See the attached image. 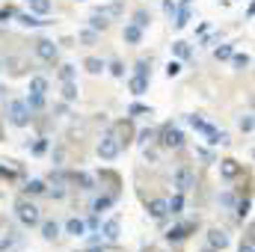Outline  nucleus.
I'll list each match as a JSON object with an SVG mask.
<instances>
[{"mask_svg": "<svg viewBox=\"0 0 255 252\" xmlns=\"http://www.w3.org/2000/svg\"><path fill=\"white\" fill-rule=\"evenodd\" d=\"M217 42H220V36H217V33H214V36H205V39H202V48H214Z\"/></svg>", "mask_w": 255, "mask_h": 252, "instance_id": "obj_53", "label": "nucleus"}, {"mask_svg": "<svg viewBox=\"0 0 255 252\" xmlns=\"http://www.w3.org/2000/svg\"><path fill=\"white\" fill-rule=\"evenodd\" d=\"M166 211H169V217H181L184 214V193H175L172 199H166Z\"/></svg>", "mask_w": 255, "mask_h": 252, "instance_id": "obj_21", "label": "nucleus"}, {"mask_svg": "<svg viewBox=\"0 0 255 252\" xmlns=\"http://www.w3.org/2000/svg\"><path fill=\"white\" fill-rule=\"evenodd\" d=\"M172 187H175V193H187L190 187H196V172H193L187 163H181V166L175 169V175H172Z\"/></svg>", "mask_w": 255, "mask_h": 252, "instance_id": "obj_5", "label": "nucleus"}, {"mask_svg": "<svg viewBox=\"0 0 255 252\" xmlns=\"http://www.w3.org/2000/svg\"><path fill=\"white\" fill-rule=\"evenodd\" d=\"M45 193H48V181H42V178H30V181L24 184V196H30V199L45 196Z\"/></svg>", "mask_w": 255, "mask_h": 252, "instance_id": "obj_17", "label": "nucleus"}, {"mask_svg": "<svg viewBox=\"0 0 255 252\" xmlns=\"http://www.w3.org/2000/svg\"><path fill=\"white\" fill-rule=\"evenodd\" d=\"M15 18V6H0V24H9Z\"/></svg>", "mask_w": 255, "mask_h": 252, "instance_id": "obj_46", "label": "nucleus"}, {"mask_svg": "<svg viewBox=\"0 0 255 252\" xmlns=\"http://www.w3.org/2000/svg\"><path fill=\"white\" fill-rule=\"evenodd\" d=\"M48 145H51V139H48V136H39V139L33 142V148H30V151H33V154H45V151H48Z\"/></svg>", "mask_w": 255, "mask_h": 252, "instance_id": "obj_40", "label": "nucleus"}, {"mask_svg": "<svg viewBox=\"0 0 255 252\" xmlns=\"http://www.w3.org/2000/svg\"><path fill=\"white\" fill-rule=\"evenodd\" d=\"M130 24H136L139 30H145V27L151 24V12H148V9H136V12H133V21H130Z\"/></svg>", "mask_w": 255, "mask_h": 252, "instance_id": "obj_31", "label": "nucleus"}, {"mask_svg": "<svg viewBox=\"0 0 255 252\" xmlns=\"http://www.w3.org/2000/svg\"><path fill=\"white\" fill-rule=\"evenodd\" d=\"M187 125H190L193 130H202V127L208 125V122H205L202 116H196V113H190V116H187Z\"/></svg>", "mask_w": 255, "mask_h": 252, "instance_id": "obj_47", "label": "nucleus"}, {"mask_svg": "<svg viewBox=\"0 0 255 252\" xmlns=\"http://www.w3.org/2000/svg\"><path fill=\"white\" fill-rule=\"evenodd\" d=\"M51 160H54V166H63V163H65V148H63V145H54Z\"/></svg>", "mask_w": 255, "mask_h": 252, "instance_id": "obj_43", "label": "nucleus"}, {"mask_svg": "<svg viewBox=\"0 0 255 252\" xmlns=\"http://www.w3.org/2000/svg\"><path fill=\"white\" fill-rule=\"evenodd\" d=\"M74 77H77V65H71V63L60 65V80H74Z\"/></svg>", "mask_w": 255, "mask_h": 252, "instance_id": "obj_37", "label": "nucleus"}, {"mask_svg": "<svg viewBox=\"0 0 255 252\" xmlns=\"http://www.w3.org/2000/svg\"><path fill=\"white\" fill-rule=\"evenodd\" d=\"M6 122L12 127H30L33 113H30V107H27L21 98H12V101L6 104Z\"/></svg>", "mask_w": 255, "mask_h": 252, "instance_id": "obj_3", "label": "nucleus"}, {"mask_svg": "<svg viewBox=\"0 0 255 252\" xmlns=\"http://www.w3.org/2000/svg\"><path fill=\"white\" fill-rule=\"evenodd\" d=\"M128 116H151V107H145V104H130V107H128Z\"/></svg>", "mask_w": 255, "mask_h": 252, "instance_id": "obj_39", "label": "nucleus"}, {"mask_svg": "<svg viewBox=\"0 0 255 252\" xmlns=\"http://www.w3.org/2000/svg\"><path fill=\"white\" fill-rule=\"evenodd\" d=\"M24 104L30 107V113H42L48 101H45V95H39V92H30V95L24 98Z\"/></svg>", "mask_w": 255, "mask_h": 252, "instance_id": "obj_23", "label": "nucleus"}, {"mask_svg": "<svg viewBox=\"0 0 255 252\" xmlns=\"http://www.w3.org/2000/svg\"><path fill=\"white\" fill-rule=\"evenodd\" d=\"M6 92H9V89H6V86H0V101H6Z\"/></svg>", "mask_w": 255, "mask_h": 252, "instance_id": "obj_58", "label": "nucleus"}, {"mask_svg": "<svg viewBox=\"0 0 255 252\" xmlns=\"http://www.w3.org/2000/svg\"><path fill=\"white\" fill-rule=\"evenodd\" d=\"M122 39H125V45H139V42H142V30H139L136 24H125Z\"/></svg>", "mask_w": 255, "mask_h": 252, "instance_id": "obj_22", "label": "nucleus"}, {"mask_svg": "<svg viewBox=\"0 0 255 252\" xmlns=\"http://www.w3.org/2000/svg\"><path fill=\"white\" fill-rule=\"evenodd\" d=\"M205 252H214V250H205Z\"/></svg>", "mask_w": 255, "mask_h": 252, "instance_id": "obj_59", "label": "nucleus"}, {"mask_svg": "<svg viewBox=\"0 0 255 252\" xmlns=\"http://www.w3.org/2000/svg\"><path fill=\"white\" fill-rule=\"evenodd\" d=\"M48 196H51V199H57V202L65 199V184H48Z\"/></svg>", "mask_w": 255, "mask_h": 252, "instance_id": "obj_42", "label": "nucleus"}, {"mask_svg": "<svg viewBox=\"0 0 255 252\" xmlns=\"http://www.w3.org/2000/svg\"><path fill=\"white\" fill-rule=\"evenodd\" d=\"M229 244H232V241H229V235H226L223 229H208V250L223 252Z\"/></svg>", "mask_w": 255, "mask_h": 252, "instance_id": "obj_11", "label": "nucleus"}, {"mask_svg": "<svg viewBox=\"0 0 255 252\" xmlns=\"http://www.w3.org/2000/svg\"><path fill=\"white\" fill-rule=\"evenodd\" d=\"M166 241H169V244H181V241H187V232H184V226H181V223H175V226L166 232Z\"/></svg>", "mask_w": 255, "mask_h": 252, "instance_id": "obj_29", "label": "nucleus"}, {"mask_svg": "<svg viewBox=\"0 0 255 252\" xmlns=\"http://www.w3.org/2000/svg\"><path fill=\"white\" fill-rule=\"evenodd\" d=\"M229 142H232V136L226 130H220V145H229Z\"/></svg>", "mask_w": 255, "mask_h": 252, "instance_id": "obj_55", "label": "nucleus"}, {"mask_svg": "<svg viewBox=\"0 0 255 252\" xmlns=\"http://www.w3.org/2000/svg\"><path fill=\"white\" fill-rule=\"evenodd\" d=\"M184 139H187V136H184V130H181V127L172 125V122H166V125L157 130V139H154V142H160V145H163V148H169V151H178V148L184 145Z\"/></svg>", "mask_w": 255, "mask_h": 252, "instance_id": "obj_4", "label": "nucleus"}, {"mask_svg": "<svg viewBox=\"0 0 255 252\" xmlns=\"http://www.w3.org/2000/svg\"><path fill=\"white\" fill-rule=\"evenodd\" d=\"M98 235H101L107 244H116V241H119V235H122V223H119L116 217H110V220H104V223H101Z\"/></svg>", "mask_w": 255, "mask_h": 252, "instance_id": "obj_8", "label": "nucleus"}, {"mask_svg": "<svg viewBox=\"0 0 255 252\" xmlns=\"http://www.w3.org/2000/svg\"><path fill=\"white\" fill-rule=\"evenodd\" d=\"M0 65H3V63H0Z\"/></svg>", "mask_w": 255, "mask_h": 252, "instance_id": "obj_62", "label": "nucleus"}, {"mask_svg": "<svg viewBox=\"0 0 255 252\" xmlns=\"http://www.w3.org/2000/svg\"><path fill=\"white\" fill-rule=\"evenodd\" d=\"M217 163H220V178H226V181H235V178L244 175V163H238L235 157H226V160H217Z\"/></svg>", "mask_w": 255, "mask_h": 252, "instance_id": "obj_7", "label": "nucleus"}, {"mask_svg": "<svg viewBox=\"0 0 255 252\" xmlns=\"http://www.w3.org/2000/svg\"><path fill=\"white\" fill-rule=\"evenodd\" d=\"M145 211H148V217H151V220H157V223H163V220L169 217V211H166V199H151Z\"/></svg>", "mask_w": 255, "mask_h": 252, "instance_id": "obj_13", "label": "nucleus"}, {"mask_svg": "<svg viewBox=\"0 0 255 252\" xmlns=\"http://www.w3.org/2000/svg\"><path fill=\"white\" fill-rule=\"evenodd\" d=\"M133 74H139V77H151V68H148V60H139V63L133 65Z\"/></svg>", "mask_w": 255, "mask_h": 252, "instance_id": "obj_44", "label": "nucleus"}, {"mask_svg": "<svg viewBox=\"0 0 255 252\" xmlns=\"http://www.w3.org/2000/svg\"><path fill=\"white\" fill-rule=\"evenodd\" d=\"M68 184H77V190L92 193L95 190V175H89V172H68Z\"/></svg>", "mask_w": 255, "mask_h": 252, "instance_id": "obj_12", "label": "nucleus"}, {"mask_svg": "<svg viewBox=\"0 0 255 252\" xmlns=\"http://www.w3.org/2000/svg\"><path fill=\"white\" fill-rule=\"evenodd\" d=\"M244 238H247V241H255V226H253V223L247 226V232H244Z\"/></svg>", "mask_w": 255, "mask_h": 252, "instance_id": "obj_54", "label": "nucleus"}, {"mask_svg": "<svg viewBox=\"0 0 255 252\" xmlns=\"http://www.w3.org/2000/svg\"><path fill=\"white\" fill-rule=\"evenodd\" d=\"M238 125H241V130H244V133H253V127H255V119H253V113H244Z\"/></svg>", "mask_w": 255, "mask_h": 252, "instance_id": "obj_41", "label": "nucleus"}, {"mask_svg": "<svg viewBox=\"0 0 255 252\" xmlns=\"http://www.w3.org/2000/svg\"><path fill=\"white\" fill-rule=\"evenodd\" d=\"M0 178L3 181H18L21 178V169L15 166V160H3L0 163Z\"/></svg>", "mask_w": 255, "mask_h": 252, "instance_id": "obj_19", "label": "nucleus"}, {"mask_svg": "<svg viewBox=\"0 0 255 252\" xmlns=\"http://www.w3.org/2000/svg\"><path fill=\"white\" fill-rule=\"evenodd\" d=\"M154 139H157V130H154V127H142V130L136 133V142H139L142 148H145V145H151Z\"/></svg>", "mask_w": 255, "mask_h": 252, "instance_id": "obj_32", "label": "nucleus"}, {"mask_svg": "<svg viewBox=\"0 0 255 252\" xmlns=\"http://www.w3.org/2000/svg\"><path fill=\"white\" fill-rule=\"evenodd\" d=\"M110 27V18H104L98 9H92V15H89V30H95V33H104Z\"/></svg>", "mask_w": 255, "mask_h": 252, "instance_id": "obj_20", "label": "nucleus"}, {"mask_svg": "<svg viewBox=\"0 0 255 252\" xmlns=\"http://www.w3.org/2000/svg\"><path fill=\"white\" fill-rule=\"evenodd\" d=\"M83 223H86V235L101 229V220H98V214H92V217H89V220H83Z\"/></svg>", "mask_w": 255, "mask_h": 252, "instance_id": "obj_49", "label": "nucleus"}, {"mask_svg": "<svg viewBox=\"0 0 255 252\" xmlns=\"http://www.w3.org/2000/svg\"><path fill=\"white\" fill-rule=\"evenodd\" d=\"M172 54L178 57V60H190L193 57V48L187 42H172Z\"/></svg>", "mask_w": 255, "mask_h": 252, "instance_id": "obj_33", "label": "nucleus"}, {"mask_svg": "<svg viewBox=\"0 0 255 252\" xmlns=\"http://www.w3.org/2000/svg\"><path fill=\"white\" fill-rule=\"evenodd\" d=\"M77 39H80V45H86V48L98 45V33H95V30H89V27H86V30H83V33H80Z\"/></svg>", "mask_w": 255, "mask_h": 252, "instance_id": "obj_36", "label": "nucleus"}, {"mask_svg": "<svg viewBox=\"0 0 255 252\" xmlns=\"http://www.w3.org/2000/svg\"><path fill=\"white\" fill-rule=\"evenodd\" d=\"M229 60H232V65H235V71H244V68H250V63H253L250 54H232Z\"/></svg>", "mask_w": 255, "mask_h": 252, "instance_id": "obj_35", "label": "nucleus"}, {"mask_svg": "<svg viewBox=\"0 0 255 252\" xmlns=\"http://www.w3.org/2000/svg\"><path fill=\"white\" fill-rule=\"evenodd\" d=\"M86 252H107V250H104V244H98V247H89Z\"/></svg>", "mask_w": 255, "mask_h": 252, "instance_id": "obj_57", "label": "nucleus"}, {"mask_svg": "<svg viewBox=\"0 0 255 252\" xmlns=\"http://www.w3.org/2000/svg\"><path fill=\"white\" fill-rule=\"evenodd\" d=\"M98 12H101L104 18H119V15L125 12V6H122V3L116 0V3H110V6H98Z\"/></svg>", "mask_w": 255, "mask_h": 252, "instance_id": "obj_30", "label": "nucleus"}, {"mask_svg": "<svg viewBox=\"0 0 255 252\" xmlns=\"http://www.w3.org/2000/svg\"><path fill=\"white\" fill-rule=\"evenodd\" d=\"M253 18H255V6L250 3V6H247V21H253Z\"/></svg>", "mask_w": 255, "mask_h": 252, "instance_id": "obj_56", "label": "nucleus"}, {"mask_svg": "<svg viewBox=\"0 0 255 252\" xmlns=\"http://www.w3.org/2000/svg\"><path fill=\"white\" fill-rule=\"evenodd\" d=\"M65 235H71V238H86V223L80 220V217H71V220H65Z\"/></svg>", "mask_w": 255, "mask_h": 252, "instance_id": "obj_16", "label": "nucleus"}, {"mask_svg": "<svg viewBox=\"0 0 255 252\" xmlns=\"http://www.w3.org/2000/svg\"><path fill=\"white\" fill-rule=\"evenodd\" d=\"M232 211H235V220L238 223L250 220V214H253V196H238L235 205H232Z\"/></svg>", "mask_w": 255, "mask_h": 252, "instance_id": "obj_10", "label": "nucleus"}, {"mask_svg": "<svg viewBox=\"0 0 255 252\" xmlns=\"http://www.w3.org/2000/svg\"><path fill=\"white\" fill-rule=\"evenodd\" d=\"M181 68H184V65H181V60L166 63V77H178V74H181Z\"/></svg>", "mask_w": 255, "mask_h": 252, "instance_id": "obj_45", "label": "nucleus"}, {"mask_svg": "<svg viewBox=\"0 0 255 252\" xmlns=\"http://www.w3.org/2000/svg\"><path fill=\"white\" fill-rule=\"evenodd\" d=\"M27 3H30V0H27Z\"/></svg>", "mask_w": 255, "mask_h": 252, "instance_id": "obj_61", "label": "nucleus"}, {"mask_svg": "<svg viewBox=\"0 0 255 252\" xmlns=\"http://www.w3.org/2000/svg\"><path fill=\"white\" fill-rule=\"evenodd\" d=\"M107 68H110V74H113V77H125V65H122V60H113Z\"/></svg>", "mask_w": 255, "mask_h": 252, "instance_id": "obj_48", "label": "nucleus"}, {"mask_svg": "<svg viewBox=\"0 0 255 252\" xmlns=\"http://www.w3.org/2000/svg\"><path fill=\"white\" fill-rule=\"evenodd\" d=\"M238 252H255V241H241V247H238Z\"/></svg>", "mask_w": 255, "mask_h": 252, "instance_id": "obj_51", "label": "nucleus"}, {"mask_svg": "<svg viewBox=\"0 0 255 252\" xmlns=\"http://www.w3.org/2000/svg\"><path fill=\"white\" fill-rule=\"evenodd\" d=\"M95 154L101 157V160H116L119 154H122V139H119V133L116 130H107L101 139H98V145H95Z\"/></svg>", "mask_w": 255, "mask_h": 252, "instance_id": "obj_2", "label": "nucleus"}, {"mask_svg": "<svg viewBox=\"0 0 255 252\" xmlns=\"http://www.w3.org/2000/svg\"><path fill=\"white\" fill-rule=\"evenodd\" d=\"M175 6H178V3H175V0H163V12H166V15H169V18H172V15H175Z\"/></svg>", "mask_w": 255, "mask_h": 252, "instance_id": "obj_52", "label": "nucleus"}, {"mask_svg": "<svg viewBox=\"0 0 255 252\" xmlns=\"http://www.w3.org/2000/svg\"><path fill=\"white\" fill-rule=\"evenodd\" d=\"M104 68H107V63L98 60V57H86V60H83V71H86V74H101Z\"/></svg>", "mask_w": 255, "mask_h": 252, "instance_id": "obj_25", "label": "nucleus"}, {"mask_svg": "<svg viewBox=\"0 0 255 252\" xmlns=\"http://www.w3.org/2000/svg\"><path fill=\"white\" fill-rule=\"evenodd\" d=\"M15 18H18V24L21 27H45V24H51V21H45V18H39V15H33V12H15Z\"/></svg>", "mask_w": 255, "mask_h": 252, "instance_id": "obj_15", "label": "nucleus"}, {"mask_svg": "<svg viewBox=\"0 0 255 252\" xmlns=\"http://www.w3.org/2000/svg\"><path fill=\"white\" fill-rule=\"evenodd\" d=\"M172 18H175V21H172V24H175V30H184V27L190 24V6H187V3H178Z\"/></svg>", "mask_w": 255, "mask_h": 252, "instance_id": "obj_18", "label": "nucleus"}, {"mask_svg": "<svg viewBox=\"0 0 255 252\" xmlns=\"http://www.w3.org/2000/svg\"><path fill=\"white\" fill-rule=\"evenodd\" d=\"M148 80H151V77L133 74V77H130V92H133V95H145V92H148Z\"/></svg>", "mask_w": 255, "mask_h": 252, "instance_id": "obj_26", "label": "nucleus"}, {"mask_svg": "<svg viewBox=\"0 0 255 252\" xmlns=\"http://www.w3.org/2000/svg\"><path fill=\"white\" fill-rule=\"evenodd\" d=\"M33 51H36V57H39L42 63H57V60H60V45H57L54 39H39V42L33 45Z\"/></svg>", "mask_w": 255, "mask_h": 252, "instance_id": "obj_6", "label": "nucleus"}, {"mask_svg": "<svg viewBox=\"0 0 255 252\" xmlns=\"http://www.w3.org/2000/svg\"><path fill=\"white\" fill-rule=\"evenodd\" d=\"M39 232H42L45 241H57L60 232H63V226H60L57 220H42V223H39Z\"/></svg>", "mask_w": 255, "mask_h": 252, "instance_id": "obj_14", "label": "nucleus"}, {"mask_svg": "<svg viewBox=\"0 0 255 252\" xmlns=\"http://www.w3.org/2000/svg\"><path fill=\"white\" fill-rule=\"evenodd\" d=\"M196 154H199L202 160H208V163H217V157H214V154H211L208 148H196Z\"/></svg>", "mask_w": 255, "mask_h": 252, "instance_id": "obj_50", "label": "nucleus"}, {"mask_svg": "<svg viewBox=\"0 0 255 252\" xmlns=\"http://www.w3.org/2000/svg\"><path fill=\"white\" fill-rule=\"evenodd\" d=\"M27 92H39V95H45V92H48V77L33 74V77H30V89H27Z\"/></svg>", "mask_w": 255, "mask_h": 252, "instance_id": "obj_28", "label": "nucleus"}, {"mask_svg": "<svg viewBox=\"0 0 255 252\" xmlns=\"http://www.w3.org/2000/svg\"><path fill=\"white\" fill-rule=\"evenodd\" d=\"M235 199H238V193H235V190H226V193H220V205H223L226 211H232Z\"/></svg>", "mask_w": 255, "mask_h": 252, "instance_id": "obj_38", "label": "nucleus"}, {"mask_svg": "<svg viewBox=\"0 0 255 252\" xmlns=\"http://www.w3.org/2000/svg\"><path fill=\"white\" fill-rule=\"evenodd\" d=\"M232 54H235V45H217V48H214V60H217V63H226Z\"/></svg>", "mask_w": 255, "mask_h": 252, "instance_id": "obj_34", "label": "nucleus"}, {"mask_svg": "<svg viewBox=\"0 0 255 252\" xmlns=\"http://www.w3.org/2000/svg\"><path fill=\"white\" fill-rule=\"evenodd\" d=\"M51 9H54V3H51V0H30V12H33V15H39V18L51 15Z\"/></svg>", "mask_w": 255, "mask_h": 252, "instance_id": "obj_24", "label": "nucleus"}, {"mask_svg": "<svg viewBox=\"0 0 255 252\" xmlns=\"http://www.w3.org/2000/svg\"><path fill=\"white\" fill-rule=\"evenodd\" d=\"M63 101L65 104L77 101V80H63Z\"/></svg>", "mask_w": 255, "mask_h": 252, "instance_id": "obj_27", "label": "nucleus"}, {"mask_svg": "<svg viewBox=\"0 0 255 252\" xmlns=\"http://www.w3.org/2000/svg\"><path fill=\"white\" fill-rule=\"evenodd\" d=\"M77 3H83V0H77Z\"/></svg>", "mask_w": 255, "mask_h": 252, "instance_id": "obj_60", "label": "nucleus"}, {"mask_svg": "<svg viewBox=\"0 0 255 252\" xmlns=\"http://www.w3.org/2000/svg\"><path fill=\"white\" fill-rule=\"evenodd\" d=\"M15 220L24 229H36L42 223V208L36 202H30V196H18L15 199Z\"/></svg>", "mask_w": 255, "mask_h": 252, "instance_id": "obj_1", "label": "nucleus"}, {"mask_svg": "<svg viewBox=\"0 0 255 252\" xmlns=\"http://www.w3.org/2000/svg\"><path fill=\"white\" fill-rule=\"evenodd\" d=\"M113 205H116V196H113V193H98V196L89 202V211L101 217V214H104V211H110Z\"/></svg>", "mask_w": 255, "mask_h": 252, "instance_id": "obj_9", "label": "nucleus"}]
</instances>
